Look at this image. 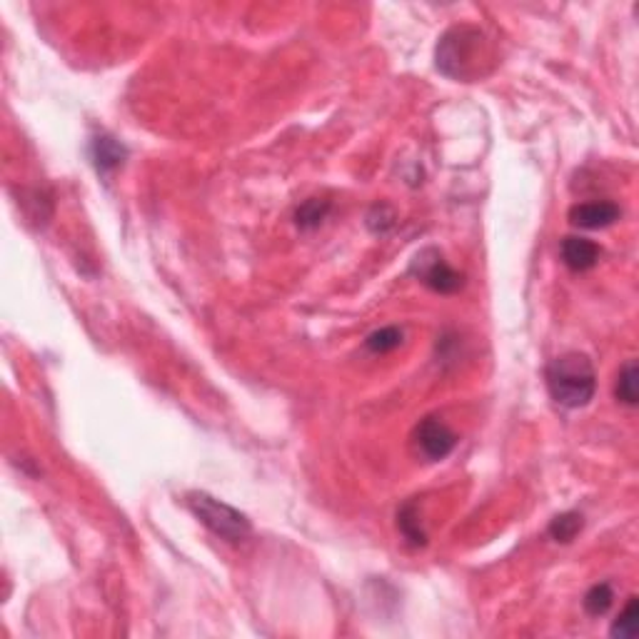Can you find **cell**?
I'll return each instance as SVG.
<instances>
[{"label": "cell", "mask_w": 639, "mask_h": 639, "mask_svg": "<svg viewBox=\"0 0 639 639\" xmlns=\"http://www.w3.org/2000/svg\"><path fill=\"white\" fill-rule=\"evenodd\" d=\"M615 395H617V400L622 402V405H627V407H637L639 370H637V362H634V360H629V362H625V365L619 368L617 385H615Z\"/></svg>", "instance_id": "obj_10"}, {"label": "cell", "mask_w": 639, "mask_h": 639, "mask_svg": "<svg viewBox=\"0 0 639 639\" xmlns=\"http://www.w3.org/2000/svg\"><path fill=\"white\" fill-rule=\"evenodd\" d=\"M415 444L424 460L440 462L457 447V434L440 417H424L415 427Z\"/></svg>", "instance_id": "obj_5"}, {"label": "cell", "mask_w": 639, "mask_h": 639, "mask_svg": "<svg viewBox=\"0 0 639 639\" xmlns=\"http://www.w3.org/2000/svg\"><path fill=\"white\" fill-rule=\"evenodd\" d=\"M639 632V602L637 597H629L627 607L622 609V615L615 619V625L609 629L612 637L619 639H634Z\"/></svg>", "instance_id": "obj_13"}, {"label": "cell", "mask_w": 639, "mask_h": 639, "mask_svg": "<svg viewBox=\"0 0 639 639\" xmlns=\"http://www.w3.org/2000/svg\"><path fill=\"white\" fill-rule=\"evenodd\" d=\"M397 527H400L402 537L415 544V547H424L427 544V534H424L423 525H420V512H417V502L410 499L405 502L397 512Z\"/></svg>", "instance_id": "obj_9"}, {"label": "cell", "mask_w": 639, "mask_h": 639, "mask_svg": "<svg viewBox=\"0 0 639 639\" xmlns=\"http://www.w3.org/2000/svg\"><path fill=\"white\" fill-rule=\"evenodd\" d=\"M612 602H615V592H612V585H609V582H599V585L589 587V592H587L585 599H582L585 612L589 617L605 615L607 609L612 607Z\"/></svg>", "instance_id": "obj_15"}, {"label": "cell", "mask_w": 639, "mask_h": 639, "mask_svg": "<svg viewBox=\"0 0 639 639\" xmlns=\"http://www.w3.org/2000/svg\"><path fill=\"white\" fill-rule=\"evenodd\" d=\"M619 217H622V210L612 200H587V203H577L570 207V223L574 228L582 230L609 228Z\"/></svg>", "instance_id": "obj_6"}, {"label": "cell", "mask_w": 639, "mask_h": 639, "mask_svg": "<svg viewBox=\"0 0 639 639\" xmlns=\"http://www.w3.org/2000/svg\"><path fill=\"white\" fill-rule=\"evenodd\" d=\"M365 223H368V228L375 233V235H385V233H390L392 228H395V223H397V215H395V210H392L390 205H385V203H378V205H372L368 210V217H365Z\"/></svg>", "instance_id": "obj_16"}, {"label": "cell", "mask_w": 639, "mask_h": 639, "mask_svg": "<svg viewBox=\"0 0 639 639\" xmlns=\"http://www.w3.org/2000/svg\"><path fill=\"white\" fill-rule=\"evenodd\" d=\"M488 60L485 35L475 25H455L440 38L434 48V63L443 76L452 80H475L485 70L482 63Z\"/></svg>", "instance_id": "obj_2"}, {"label": "cell", "mask_w": 639, "mask_h": 639, "mask_svg": "<svg viewBox=\"0 0 639 639\" xmlns=\"http://www.w3.org/2000/svg\"><path fill=\"white\" fill-rule=\"evenodd\" d=\"M560 255H562L564 265H567L572 272H587L592 270L597 262H599L602 250H599V245L592 242V240L570 235V238L562 240Z\"/></svg>", "instance_id": "obj_7"}, {"label": "cell", "mask_w": 639, "mask_h": 639, "mask_svg": "<svg viewBox=\"0 0 639 639\" xmlns=\"http://www.w3.org/2000/svg\"><path fill=\"white\" fill-rule=\"evenodd\" d=\"M330 213V203L320 200V197H310L305 200L303 205L295 210V225L300 230H315L323 225V220Z\"/></svg>", "instance_id": "obj_12"}, {"label": "cell", "mask_w": 639, "mask_h": 639, "mask_svg": "<svg viewBox=\"0 0 639 639\" xmlns=\"http://www.w3.org/2000/svg\"><path fill=\"white\" fill-rule=\"evenodd\" d=\"M547 390L560 407L580 410L595 400L597 372L585 352H564L544 370Z\"/></svg>", "instance_id": "obj_1"}, {"label": "cell", "mask_w": 639, "mask_h": 639, "mask_svg": "<svg viewBox=\"0 0 639 639\" xmlns=\"http://www.w3.org/2000/svg\"><path fill=\"white\" fill-rule=\"evenodd\" d=\"M410 272L417 280L423 282L424 288H430L433 293L452 295L462 288V275L452 270V268L447 265V260L443 258V252L434 248L417 252L410 265Z\"/></svg>", "instance_id": "obj_4"}, {"label": "cell", "mask_w": 639, "mask_h": 639, "mask_svg": "<svg viewBox=\"0 0 639 639\" xmlns=\"http://www.w3.org/2000/svg\"><path fill=\"white\" fill-rule=\"evenodd\" d=\"M185 502H187V509L205 525L207 530L215 532L217 537H223L225 542L238 544L252 534V525L240 509L230 507L207 492H190Z\"/></svg>", "instance_id": "obj_3"}, {"label": "cell", "mask_w": 639, "mask_h": 639, "mask_svg": "<svg viewBox=\"0 0 639 639\" xmlns=\"http://www.w3.org/2000/svg\"><path fill=\"white\" fill-rule=\"evenodd\" d=\"M90 158H93V165H96V170L100 175H110L125 163L128 148L115 138H110V135H96L90 142Z\"/></svg>", "instance_id": "obj_8"}, {"label": "cell", "mask_w": 639, "mask_h": 639, "mask_svg": "<svg viewBox=\"0 0 639 639\" xmlns=\"http://www.w3.org/2000/svg\"><path fill=\"white\" fill-rule=\"evenodd\" d=\"M582 527H585V517H582L580 512H562V515H557V517L550 522L547 534H550L554 542L567 544V542H572L574 537L582 532Z\"/></svg>", "instance_id": "obj_11"}, {"label": "cell", "mask_w": 639, "mask_h": 639, "mask_svg": "<svg viewBox=\"0 0 639 639\" xmlns=\"http://www.w3.org/2000/svg\"><path fill=\"white\" fill-rule=\"evenodd\" d=\"M402 340H405V333H402L400 327H382V330H375L372 335H368V340H365V347H368L370 352H378V355H385V352H392V350H397V347L402 345Z\"/></svg>", "instance_id": "obj_14"}]
</instances>
